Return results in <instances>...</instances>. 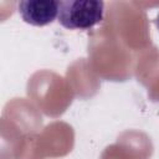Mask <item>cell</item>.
<instances>
[{
  "label": "cell",
  "instance_id": "6da1fadb",
  "mask_svg": "<svg viewBox=\"0 0 159 159\" xmlns=\"http://www.w3.org/2000/svg\"><path fill=\"white\" fill-rule=\"evenodd\" d=\"M104 2L101 0L60 1L57 21L68 30H89L103 20Z\"/></svg>",
  "mask_w": 159,
  "mask_h": 159
},
{
  "label": "cell",
  "instance_id": "7a4b0ae2",
  "mask_svg": "<svg viewBox=\"0 0 159 159\" xmlns=\"http://www.w3.org/2000/svg\"><path fill=\"white\" fill-rule=\"evenodd\" d=\"M60 1L56 0H22L17 5L21 19L32 26H46L58 16Z\"/></svg>",
  "mask_w": 159,
  "mask_h": 159
},
{
  "label": "cell",
  "instance_id": "3957f363",
  "mask_svg": "<svg viewBox=\"0 0 159 159\" xmlns=\"http://www.w3.org/2000/svg\"><path fill=\"white\" fill-rule=\"evenodd\" d=\"M154 24H155V26H157V29H158V31H159V12H158V15H157V17H155V20H154Z\"/></svg>",
  "mask_w": 159,
  "mask_h": 159
}]
</instances>
